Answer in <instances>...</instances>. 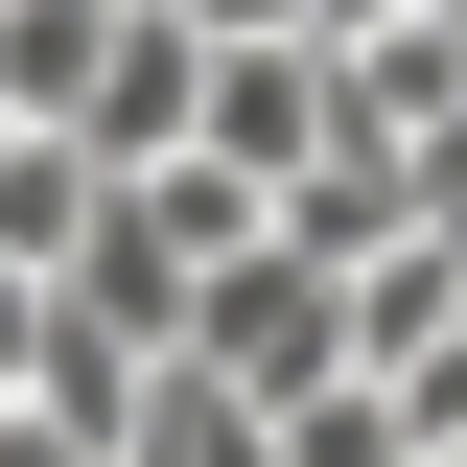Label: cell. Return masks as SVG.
<instances>
[{
  "label": "cell",
  "mask_w": 467,
  "mask_h": 467,
  "mask_svg": "<svg viewBox=\"0 0 467 467\" xmlns=\"http://www.w3.org/2000/svg\"><path fill=\"white\" fill-rule=\"evenodd\" d=\"M164 374H211V398H257V420H281V398H327V374H350V281L257 234V257L187 304V350H164Z\"/></svg>",
  "instance_id": "1"
},
{
  "label": "cell",
  "mask_w": 467,
  "mask_h": 467,
  "mask_svg": "<svg viewBox=\"0 0 467 467\" xmlns=\"http://www.w3.org/2000/svg\"><path fill=\"white\" fill-rule=\"evenodd\" d=\"M187 47H304V0H164Z\"/></svg>",
  "instance_id": "2"
},
{
  "label": "cell",
  "mask_w": 467,
  "mask_h": 467,
  "mask_svg": "<svg viewBox=\"0 0 467 467\" xmlns=\"http://www.w3.org/2000/svg\"><path fill=\"white\" fill-rule=\"evenodd\" d=\"M24 374H47V281H0V398H24Z\"/></svg>",
  "instance_id": "3"
},
{
  "label": "cell",
  "mask_w": 467,
  "mask_h": 467,
  "mask_svg": "<svg viewBox=\"0 0 467 467\" xmlns=\"http://www.w3.org/2000/svg\"><path fill=\"white\" fill-rule=\"evenodd\" d=\"M0 467H117V444H70V420H24V398H0Z\"/></svg>",
  "instance_id": "4"
},
{
  "label": "cell",
  "mask_w": 467,
  "mask_h": 467,
  "mask_svg": "<svg viewBox=\"0 0 467 467\" xmlns=\"http://www.w3.org/2000/svg\"><path fill=\"white\" fill-rule=\"evenodd\" d=\"M420 24H444V47H467V0H420Z\"/></svg>",
  "instance_id": "5"
},
{
  "label": "cell",
  "mask_w": 467,
  "mask_h": 467,
  "mask_svg": "<svg viewBox=\"0 0 467 467\" xmlns=\"http://www.w3.org/2000/svg\"><path fill=\"white\" fill-rule=\"evenodd\" d=\"M420 467H467V444H420Z\"/></svg>",
  "instance_id": "6"
}]
</instances>
